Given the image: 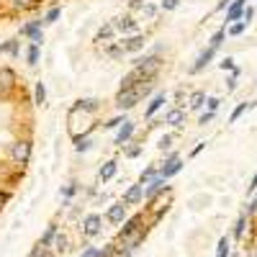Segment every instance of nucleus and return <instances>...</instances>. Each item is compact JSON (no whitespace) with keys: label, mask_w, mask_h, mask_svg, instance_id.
I'll return each instance as SVG.
<instances>
[{"label":"nucleus","mask_w":257,"mask_h":257,"mask_svg":"<svg viewBox=\"0 0 257 257\" xmlns=\"http://www.w3.org/2000/svg\"><path fill=\"white\" fill-rule=\"evenodd\" d=\"M114 26H116V31H121V33H137V29H139V24H137V21H134L131 16H121V18H116Z\"/></svg>","instance_id":"39448f33"},{"label":"nucleus","mask_w":257,"mask_h":257,"mask_svg":"<svg viewBox=\"0 0 257 257\" xmlns=\"http://www.w3.org/2000/svg\"><path fill=\"white\" fill-rule=\"evenodd\" d=\"M203 147H206V144H203V142H198L196 147H193V152H191V157H196V154H200V149H203Z\"/></svg>","instance_id":"8fccbe9b"},{"label":"nucleus","mask_w":257,"mask_h":257,"mask_svg":"<svg viewBox=\"0 0 257 257\" xmlns=\"http://www.w3.org/2000/svg\"><path fill=\"white\" fill-rule=\"evenodd\" d=\"M157 147H160L162 152H167V149L172 147V137H170V134H165V137L160 139V144H157Z\"/></svg>","instance_id":"72a5a7b5"},{"label":"nucleus","mask_w":257,"mask_h":257,"mask_svg":"<svg viewBox=\"0 0 257 257\" xmlns=\"http://www.w3.org/2000/svg\"><path fill=\"white\" fill-rule=\"evenodd\" d=\"M100 108V103H98V100L95 98H80V100H77V103L72 106V111H87V114H95V111Z\"/></svg>","instance_id":"ddd939ff"},{"label":"nucleus","mask_w":257,"mask_h":257,"mask_svg":"<svg viewBox=\"0 0 257 257\" xmlns=\"http://www.w3.org/2000/svg\"><path fill=\"white\" fill-rule=\"evenodd\" d=\"M139 224H142V216H134V219H129L126 224H124V229H121V239H129L131 234L139 229Z\"/></svg>","instance_id":"f3484780"},{"label":"nucleus","mask_w":257,"mask_h":257,"mask_svg":"<svg viewBox=\"0 0 257 257\" xmlns=\"http://www.w3.org/2000/svg\"><path fill=\"white\" fill-rule=\"evenodd\" d=\"M114 255H116V250H114V244H108V247H106L103 252H100L98 257H114Z\"/></svg>","instance_id":"49530a36"},{"label":"nucleus","mask_w":257,"mask_h":257,"mask_svg":"<svg viewBox=\"0 0 257 257\" xmlns=\"http://www.w3.org/2000/svg\"><path fill=\"white\" fill-rule=\"evenodd\" d=\"M44 98H47V87H44V83H36V87H33V100L41 106Z\"/></svg>","instance_id":"b1692460"},{"label":"nucleus","mask_w":257,"mask_h":257,"mask_svg":"<svg viewBox=\"0 0 257 257\" xmlns=\"http://www.w3.org/2000/svg\"><path fill=\"white\" fill-rule=\"evenodd\" d=\"M54 237H57V229L49 227V229H47V234H44V239H41V244H44V247H49V242H52Z\"/></svg>","instance_id":"473e14b6"},{"label":"nucleus","mask_w":257,"mask_h":257,"mask_svg":"<svg viewBox=\"0 0 257 257\" xmlns=\"http://www.w3.org/2000/svg\"><path fill=\"white\" fill-rule=\"evenodd\" d=\"M206 103V93L203 90H196V93H191V103H188V106H191V111H198L200 106H203Z\"/></svg>","instance_id":"4be33fe9"},{"label":"nucleus","mask_w":257,"mask_h":257,"mask_svg":"<svg viewBox=\"0 0 257 257\" xmlns=\"http://www.w3.org/2000/svg\"><path fill=\"white\" fill-rule=\"evenodd\" d=\"M5 52H10V54L16 57V54H18V44H16V41H8V44H5Z\"/></svg>","instance_id":"a18cd8bd"},{"label":"nucleus","mask_w":257,"mask_h":257,"mask_svg":"<svg viewBox=\"0 0 257 257\" xmlns=\"http://www.w3.org/2000/svg\"><path fill=\"white\" fill-rule=\"evenodd\" d=\"M59 18V8H52L47 16H44V24H54V21Z\"/></svg>","instance_id":"f704fd0d"},{"label":"nucleus","mask_w":257,"mask_h":257,"mask_svg":"<svg viewBox=\"0 0 257 257\" xmlns=\"http://www.w3.org/2000/svg\"><path fill=\"white\" fill-rule=\"evenodd\" d=\"M144 3H147V0H129L131 8H144Z\"/></svg>","instance_id":"3c124183"},{"label":"nucleus","mask_w":257,"mask_h":257,"mask_svg":"<svg viewBox=\"0 0 257 257\" xmlns=\"http://www.w3.org/2000/svg\"><path fill=\"white\" fill-rule=\"evenodd\" d=\"M142 16H144V18H154V16H157V5L144 3V8H142Z\"/></svg>","instance_id":"c756f323"},{"label":"nucleus","mask_w":257,"mask_h":257,"mask_svg":"<svg viewBox=\"0 0 257 257\" xmlns=\"http://www.w3.org/2000/svg\"><path fill=\"white\" fill-rule=\"evenodd\" d=\"M216 257H227V255H219V252H216Z\"/></svg>","instance_id":"864d4df0"},{"label":"nucleus","mask_w":257,"mask_h":257,"mask_svg":"<svg viewBox=\"0 0 257 257\" xmlns=\"http://www.w3.org/2000/svg\"><path fill=\"white\" fill-rule=\"evenodd\" d=\"M244 221H247V216L242 214V216L237 219V224H234V237H237V239H239L242 234H244Z\"/></svg>","instance_id":"cd10ccee"},{"label":"nucleus","mask_w":257,"mask_h":257,"mask_svg":"<svg viewBox=\"0 0 257 257\" xmlns=\"http://www.w3.org/2000/svg\"><path fill=\"white\" fill-rule=\"evenodd\" d=\"M247 191H250V193H255V191H257V172L252 175V180H250V185H247Z\"/></svg>","instance_id":"de8ad7c7"},{"label":"nucleus","mask_w":257,"mask_h":257,"mask_svg":"<svg viewBox=\"0 0 257 257\" xmlns=\"http://www.w3.org/2000/svg\"><path fill=\"white\" fill-rule=\"evenodd\" d=\"M10 80H13V72H10V70H0V85L8 87V85H10Z\"/></svg>","instance_id":"2f4dec72"},{"label":"nucleus","mask_w":257,"mask_h":257,"mask_svg":"<svg viewBox=\"0 0 257 257\" xmlns=\"http://www.w3.org/2000/svg\"><path fill=\"white\" fill-rule=\"evenodd\" d=\"M247 26H250L247 21H242V18H239V21H234V24H231V26L227 29V33H229L231 39H237V36H242V33L247 31Z\"/></svg>","instance_id":"6ab92c4d"},{"label":"nucleus","mask_w":257,"mask_h":257,"mask_svg":"<svg viewBox=\"0 0 257 257\" xmlns=\"http://www.w3.org/2000/svg\"><path fill=\"white\" fill-rule=\"evenodd\" d=\"M208 121H214V111H206V114L200 116V121H198V124H203V126H206Z\"/></svg>","instance_id":"37998d69"},{"label":"nucleus","mask_w":257,"mask_h":257,"mask_svg":"<svg viewBox=\"0 0 257 257\" xmlns=\"http://www.w3.org/2000/svg\"><path fill=\"white\" fill-rule=\"evenodd\" d=\"M39 29H41V21H36V24H26L24 29H21V33H24V36H31V39H33V44H39V41H41Z\"/></svg>","instance_id":"2eb2a0df"},{"label":"nucleus","mask_w":257,"mask_h":257,"mask_svg":"<svg viewBox=\"0 0 257 257\" xmlns=\"http://www.w3.org/2000/svg\"><path fill=\"white\" fill-rule=\"evenodd\" d=\"M108 57L121 59V57H124V47H111V49H108Z\"/></svg>","instance_id":"e433bc0d"},{"label":"nucleus","mask_w":257,"mask_h":257,"mask_svg":"<svg viewBox=\"0 0 257 257\" xmlns=\"http://www.w3.org/2000/svg\"><path fill=\"white\" fill-rule=\"evenodd\" d=\"M100 224H103V219H100L98 214H87L83 219V231H85V237H95V234L100 231Z\"/></svg>","instance_id":"7ed1b4c3"},{"label":"nucleus","mask_w":257,"mask_h":257,"mask_svg":"<svg viewBox=\"0 0 257 257\" xmlns=\"http://www.w3.org/2000/svg\"><path fill=\"white\" fill-rule=\"evenodd\" d=\"M98 255H100V252H98L95 247H87V250L83 252V257H98Z\"/></svg>","instance_id":"09e8293b"},{"label":"nucleus","mask_w":257,"mask_h":257,"mask_svg":"<svg viewBox=\"0 0 257 257\" xmlns=\"http://www.w3.org/2000/svg\"><path fill=\"white\" fill-rule=\"evenodd\" d=\"M244 8H247V3H244V0H234V3L227 8V24H234V21H239L242 13H244Z\"/></svg>","instance_id":"6e6552de"},{"label":"nucleus","mask_w":257,"mask_h":257,"mask_svg":"<svg viewBox=\"0 0 257 257\" xmlns=\"http://www.w3.org/2000/svg\"><path fill=\"white\" fill-rule=\"evenodd\" d=\"M54 244H57V250H67V237H64V234L54 237Z\"/></svg>","instance_id":"58836bf2"},{"label":"nucleus","mask_w":257,"mask_h":257,"mask_svg":"<svg viewBox=\"0 0 257 257\" xmlns=\"http://www.w3.org/2000/svg\"><path fill=\"white\" fill-rule=\"evenodd\" d=\"M121 124H124V118H121V116H118V118H111L108 124H106V129H116V126H121Z\"/></svg>","instance_id":"c03bdc74"},{"label":"nucleus","mask_w":257,"mask_h":257,"mask_svg":"<svg viewBox=\"0 0 257 257\" xmlns=\"http://www.w3.org/2000/svg\"><path fill=\"white\" fill-rule=\"evenodd\" d=\"M131 134H134V124H131V121H124V124L118 126V134H116L114 144H118V147H124V144L131 139Z\"/></svg>","instance_id":"1a4fd4ad"},{"label":"nucleus","mask_w":257,"mask_h":257,"mask_svg":"<svg viewBox=\"0 0 257 257\" xmlns=\"http://www.w3.org/2000/svg\"><path fill=\"white\" fill-rule=\"evenodd\" d=\"M167 103V98H165V93H160V95H154L152 100H149V106H147V111H144V116H147V118H152L154 114H157V111L162 108Z\"/></svg>","instance_id":"4468645a"},{"label":"nucleus","mask_w":257,"mask_h":257,"mask_svg":"<svg viewBox=\"0 0 257 257\" xmlns=\"http://www.w3.org/2000/svg\"><path fill=\"white\" fill-rule=\"evenodd\" d=\"M165 180H167V177H162V175L152 177V180L147 183V191H144V196H147V198H154V196H157L162 188H165Z\"/></svg>","instance_id":"f8f14e48"},{"label":"nucleus","mask_w":257,"mask_h":257,"mask_svg":"<svg viewBox=\"0 0 257 257\" xmlns=\"http://www.w3.org/2000/svg\"><path fill=\"white\" fill-rule=\"evenodd\" d=\"M144 44H147V41H144V36H142V33H131V36L129 39H124V41H121V47H124V52H142L144 49Z\"/></svg>","instance_id":"20e7f679"},{"label":"nucleus","mask_w":257,"mask_h":257,"mask_svg":"<svg viewBox=\"0 0 257 257\" xmlns=\"http://www.w3.org/2000/svg\"><path fill=\"white\" fill-rule=\"evenodd\" d=\"M237 77H239V67L234 72H229V77H227V90L231 93V90H237Z\"/></svg>","instance_id":"a878e982"},{"label":"nucleus","mask_w":257,"mask_h":257,"mask_svg":"<svg viewBox=\"0 0 257 257\" xmlns=\"http://www.w3.org/2000/svg\"><path fill=\"white\" fill-rule=\"evenodd\" d=\"M165 124L167 126H180V124H185V111L183 108H167V114H165Z\"/></svg>","instance_id":"423d86ee"},{"label":"nucleus","mask_w":257,"mask_h":257,"mask_svg":"<svg viewBox=\"0 0 257 257\" xmlns=\"http://www.w3.org/2000/svg\"><path fill=\"white\" fill-rule=\"evenodd\" d=\"M219 103H221L219 98H206V106H208V111H216V108H219Z\"/></svg>","instance_id":"79ce46f5"},{"label":"nucleus","mask_w":257,"mask_h":257,"mask_svg":"<svg viewBox=\"0 0 257 257\" xmlns=\"http://www.w3.org/2000/svg\"><path fill=\"white\" fill-rule=\"evenodd\" d=\"M219 67H221L224 72H234V70H237V64H234V59H231V57H224V59L219 62Z\"/></svg>","instance_id":"c85d7f7f"},{"label":"nucleus","mask_w":257,"mask_h":257,"mask_svg":"<svg viewBox=\"0 0 257 257\" xmlns=\"http://www.w3.org/2000/svg\"><path fill=\"white\" fill-rule=\"evenodd\" d=\"M116 167H118L116 162H106L103 167H100V172H98V177H100V180H103V183H106V180H111V177H114V175H116Z\"/></svg>","instance_id":"aec40b11"},{"label":"nucleus","mask_w":257,"mask_h":257,"mask_svg":"<svg viewBox=\"0 0 257 257\" xmlns=\"http://www.w3.org/2000/svg\"><path fill=\"white\" fill-rule=\"evenodd\" d=\"M180 167H183L180 160H175V162H165V165H162V170H160V175H162V177H172V175L180 172Z\"/></svg>","instance_id":"a211bd4d"},{"label":"nucleus","mask_w":257,"mask_h":257,"mask_svg":"<svg viewBox=\"0 0 257 257\" xmlns=\"http://www.w3.org/2000/svg\"><path fill=\"white\" fill-rule=\"evenodd\" d=\"M214 54H216V49L214 47H208V49H203V52H200L198 54V59L193 62V67H191V72L196 75V72H200V70H203V67L211 62V59H214Z\"/></svg>","instance_id":"0eeeda50"},{"label":"nucleus","mask_w":257,"mask_h":257,"mask_svg":"<svg viewBox=\"0 0 257 257\" xmlns=\"http://www.w3.org/2000/svg\"><path fill=\"white\" fill-rule=\"evenodd\" d=\"M5 52V44H0V54H3Z\"/></svg>","instance_id":"603ef678"},{"label":"nucleus","mask_w":257,"mask_h":257,"mask_svg":"<svg viewBox=\"0 0 257 257\" xmlns=\"http://www.w3.org/2000/svg\"><path fill=\"white\" fill-rule=\"evenodd\" d=\"M142 198H144V191H142V185H131L129 191L124 193V203H126V206H137Z\"/></svg>","instance_id":"9b49d317"},{"label":"nucleus","mask_w":257,"mask_h":257,"mask_svg":"<svg viewBox=\"0 0 257 257\" xmlns=\"http://www.w3.org/2000/svg\"><path fill=\"white\" fill-rule=\"evenodd\" d=\"M139 154H142V147H129V149H126V157H129V160L139 157Z\"/></svg>","instance_id":"a19ab883"},{"label":"nucleus","mask_w":257,"mask_h":257,"mask_svg":"<svg viewBox=\"0 0 257 257\" xmlns=\"http://www.w3.org/2000/svg\"><path fill=\"white\" fill-rule=\"evenodd\" d=\"M26 59H29V64H36V62H39V44L31 41V47H29V52H26Z\"/></svg>","instance_id":"393cba45"},{"label":"nucleus","mask_w":257,"mask_h":257,"mask_svg":"<svg viewBox=\"0 0 257 257\" xmlns=\"http://www.w3.org/2000/svg\"><path fill=\"white\" fill-rule=\"evenodd\" d=\"M152 177H157V175H154V167H144V172L139 175V183H142V185H147Z\"/></svg>","instance_id":"bb28decb"},{"label":"nucleus","mask_w":257,"mask_h":257,"mask_svg":"<svg viewBox=\"0 0 257 257\" xmlns=\"http://www.w3.org/2000/svg\"><path fill=\"white\" fill-rule=\"evenodd\" d=\"M244 3H250V0H244Z\"/></svg>","instance_id":"6e6d98bb"},{"label":"nucleus","mask_w":257,"mask_h":257,"mask_svg":"<svg viewBox=\"0 0 257 257\" xmlns=\"http://www.w3.org/2000/svg\"><path fill=\"white\" fill-rule=\"evenodd\" d=\"M180 0H162V10H175Z\"/></svg>","instance_id":"ea45409f"},{"label":"nucleus","mask_w":257,"mask_h":257,"mask_svg":"<svg viewBox=\"0 0 257 257\" xmlns=\"http://www.w3.org/2000/svg\"><path fill=\"white\" fill-rule=\"evenodd\" d=\"M10 5L13 8H29V5H33V0H10Z\"/></svg>","instance_id":"4c0bfd02"},{"label":"nucleus","mask_w":257,"mask_h":257,"mask_svg":"<svg viewBox=\"0 0 257 257\" xmlns=\"http://www.w3.org/2000/svg\"><path fill=\"white\" fill-rule=\"evenodd\" d=\"M227 39V29H219L214 36H211V41H208V47H214V49H219L221 47V41Z\"/></svg>","instance_id":"5701e85b"},{"label":"nucleus","mask_w":257,"mask_h":257,"mask_svg":"<svg viewBox=\"0 0 257 257\" xmlns=\"http://www.w3.org/2000/svg\"><path fill=\"white\" fill-rule=\"evenodd\" d=\"M41 257H52V255H41Z\"/></svg>","instance_id":"5fc2aeb1"},{"label":"nucleus","mask_w":257,"mask_h":257,"mask_svg":"<svg viewBox=\"0 0 257 257\" xmlns=\"http://www.w3.org/2000/svg\"><path fill=\"white\" fill-rule=\"evenodd\" d=\"M124 216H126V203H124V200H121V203H114L108 208V221H111V224H121Z\"/></svg>","instance_id":"9d476101"},{"label":"nucleus","mask_w":257,"mask_h":257,"mask_svg":"<svg viewBox=\"0 0 257 257\" xmlns=\"http://www.w3.org/2000/svg\"><path fill=\"white\" fill-rule=\"evenodd\" d=\"M29 154H31V144L29 142H13V144H10V160H13V162L24 165L29 160Z\"/></svg>","instance_id":"f03ea898"},{"label":"nucleus","mask_w":257,"mask_h":257,"mask_svg":"<svg viewBox=\"0 0 257 257\" xmlns=\"http://www.w3.org/2000/svg\"><path fill=\"white\" fill-rule=\"evenodd\" d=\"M75 147L80 152H85L87 147H90V139H87V137H75Z\"/></svg>","instance_id":"7c9ffc66"},{"label":"nucleus","mask_w":257,"mask_h":257,"mask_svg":"<svg viewBox=\"0 0 257 257\" xmlns=\"http://www.w3.org/2000/svg\"><path fill=\"white\" fill-rule=\"evenodd\" d=\"M142 100V90L139 87H129V90H118V95H116V108L118 111H129V108H134Z\"/></svg>","instance_id":"f257e3e1"},{"label":"nucleus","mask_w":257,"mask_h":257,"mask_svg":"<svg viewBox=\"0 0 257 257\" xmlns=\"http://www.w3.org/2000/svg\"><path fill=\"white\" fill-rule=\"evenodd\" d=\"M114 33H116V26L114 24H106V26H100V31H98V41H111L114 39Z\"/></svg>","instance_id":"412c9836"},{"label":"nucleus","mask_w":257,"mask_h":257,"mask_svg":"<svg viewBox=\"0 0 257 257\" xmlns=\"http://www.w3.org/2000/svg\"><path fill=\"white\" fill-rule=\"evenodd\" d=\"M255 13H257V8H244V13H242V21H247V24H252V18H255Z\"/></svg>","instance_id":"c9c22d12"},{"label":"nucleus","mask_w":257,"mask_h":257,"mask_svg":"<svg viewBox=\"0 0 257 257\" xmlns=\"http://www.w3.org/2000/svg\"><path fill=\"white\" fill-rule=\"evenodd\" d=\"M252 108H255V103H252V100H244V103H239L237 108L231 111L229 124H237V121H239V116H242V114H247V111H252Z\"/></svg>","instance_id":"dca6fc26"}]
</instances>
